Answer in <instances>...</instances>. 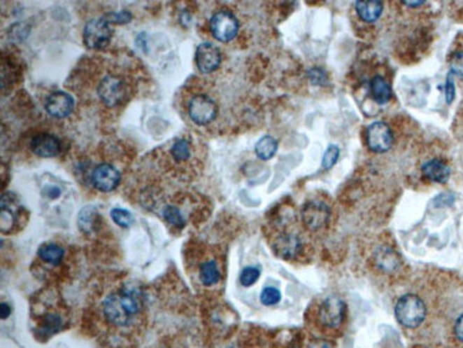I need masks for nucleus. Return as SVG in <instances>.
<instances>
[{"label": "nucleus", "mask_w": 463, "mask_h": 348, "mask_svg": "<svg viewBox=\"0 0 463 348\" xmlns=\"http://www.w3.org/2000/svg\"><path fill=\"white\" fill-rule=\"evenodd\" d=\"M163 216H164V220L167 223H170L171 225H176V227H183L184 225V217L183 214L180 213V210L174 206H167L163 211Z\"/></svg>", "instance_id": "25"}, {"label": "nucleus", "mask_w": 463, "mask_h": 348, "mask_svg": "<svg viewBox=\"0 0 463 348\" xmlns=\"http://www.w3.org/2000/svg\"><path fill=\"white\" fill-rule=\"evenodd\" d=\"M404 5H408V6H412V8H416V6L423 5V2H404Z\"/></svg>", "instance_id": "37"}, {"label": "nucleus", "mask_w": 463, "mask_h": 348, "mask_svg": "<svg viewBox=\"0 0 463 348\" xmlns=\"http://www.w3.org/2000/svg\"><path fill=\"white\" fill-rule=\"evenodd\" d=\"M371 93L378 104H387L392 97V89L382 76H375L371 81Z\"/></svg>", "instance_id": "18"}, {"label": "nucleus", "mask_w": 463, "mask_h": 348, "mask_svg": "<svg viewBox=\"0 0 463 348\" xmlns=\"http://www.w3.org/2000/svg\"><path fill=\"white\" fill-rule=\"evenodd\" d=\"M273 249L278 257L294 258L299 254L302 249V243L298 236L291 233H284L276 239Z\"/></svg>", "instance_id": "14"}, {"label": "nucleus", "mask_w": 463, "mask_h": 348, "mask_svg": "<svg viewBox=\"0 0 463 348\" xmlns=\"http://www.w3.org/2000/svg\"><path fill=\"white\" fill-rule=\"evenodd\" d=\"M48 113L56 119H64L73 111L74 109V100L70 95L64 92H55L50 95L45 104Z\"/></svg>", "instance_id": "11"}, {"label": "nucleus", "mask_w": 463, "mask_h": 348, "mask_svg": "<svg viewBox=\"0 0 463 348\" xmlns=\"http://www.w3.org/2000/svg\"><path fill=\"white\" fill-rule=\"evenodd\" d=\"M97 93L106 106H117L124 97V85L119 77L106 76L97 88Z\"/></svg>", "instance_id": "9"}, {"label": "nucleus", "mask_w": 463, "mask_h": 348, "mask_svg": "<svg viewBox=\"0 0 463 348\" xmlns=\"http://www.w3.org/2000/svg\"><path fill=\"white\" fill-rule=\"evenodd\" d=\"M31 150L41 158H55L60 153V141L52 134H38L31 139Z\"/></svg>", "instance_id": "13"}, {"label": "nucleus", "mask_w": 463, "mask_h": 348, "mask_svg": "<svg viewBox=\"0 0 463 348\" xmlns=\"http://www.w3.org/2000/svg\"><path fill=\"white\" fill-rule=\"evenodd\" d=\"M397 320L406 328H416L427 317V307L420 297L406 294L401 297L395 305Z\"/></svg>", "instance_id": "2"}, {"label": "nucleus", "mask_w": 463, "mask_h": 348, "mask_svg": "<svg viewBox=\"0 0 463 348\" xmlns=\"http://www.w3.org/2000/svg\"><path fill=\"white\" fill-rule=\"evenodd\" d=\"M10 316V307L6 302H2V319H8Z\"/></svg>", "instance_id": "36"}, {"label": "nucleus", "mask_w": 463, "mask_h": 348, "mask_svg": "<svg viewBox=\"0 0 463 348\" xmlns=\"http://www.w3.org/2000/svg\"><path fill=\"white\" fill-rule=\"evenodd\" d=\"M43 195L48 196L49 199H57L60 196V190L57 187H52V186H46L43 190Z\"/></svg>", "instance_id": "33"}, {"label": "nucleus", "mask_w": 463, "mask_h": 348, "mask_svg": "<svg viewBox=\"0 0 463 348\" xmlns=\"http://www.w3.org/2000/svg\"><path fill=\"white\" fill-rule=\"evenodd\" d=\"M346 305L338 295H329L318 308V321L328 330H338L345 320Z\"/></svg>", "instance_id": "3"}, {"label": "nucleus", "mask_w": 463, "mask_h": 348, "mask_svg": "<svg viewBox=\"0 0 463 348\" xmlns=\"http://www.w3.org/2000/svg\"><path fill=\"white\" fill-rule=\"evenodd\" d=\"M188 114L191 120L197 125H208L217 116V104L213 99L204 95L194 96L190 100Z\"/></svg>", "instance_id": "8"}, {"label": "nucleus", "mask_w": 463, "mask_h": 348, "mask_svg": "<svg viewBox=\"0 0 463 348\" xmlns=\"http://www.w3.org/2000/svg\"><path fill=\"white\" fill-rule=\"evenodd\" d=\"M62 327H63L62 317L59 314H56V313H48L43 317V320H42V326H41L42 331H41V334L49 337V335L60 331Z\"/></svg>", "instance_id": "22"}, {"label": "nucleus", "mask_w": 463, "mask_h": 348, "mask_svg": "<svg viewBox=\"0 0 463 348\" xmlns=\"http://www.w3.org/2000/svg\"><path fill=\"white\" fill-rule=\"evenodd\" d=\"M259 276H261V270L258 267H245L240 274V283L244 287H251L252 284L257 283Z\"/></svg>", "instance_id": "23"}, {"label": "nucleus", "mask_w": 463, "mask_h": 348, "mask_svg": "<svg viewBox=\"0 0 463 348\" xmlns=\"http://www.w3.org/2000/svg\"><path fill=\"white\" fill-rule=\"evenodd\" d=\"M308 348H334V345L327 340H314L310 342Z\"/></svg>", "instance_id": "34"}, {"label": "nucleus", "mask_w": 463, "mask_h": 348, "mask_svg": "<svg viewBox=\"0 0 463 348\" xmlns=\"http://www.w3.org/2000/svg\"><path fill=\"white\" fill-rule=\"evenodd\" d=\"M277 148H278V143L274 137L264 136L255 144V154L261 160H269L271 158H274Z\"/></svg>", "instance_id": "19"}, {"label": "nucleus", "mask_w": 463, "mask_h": 348, "mask_svg": "<svg viewBox=\"0 0 463 348\" xmlns=\"http://www.w3.org/2000/svg\"><path fill=\"white\" fill-rule=\"evenodd\" d=\"M422 173L434 183H446L450 176V167L441 159H432L422 166Z\"/></svg>", "instance_id": "16"}, {"label": "nucleus", "mask_w": 463, "mask_h": 348, "mask_svg": "<svg viewBox=\"0 0 463 348\" xmlns=\"http://www.w3.org/2000/svg\"><path fill=\"white\" fill-rule=\"evenodd\" d=\"M455 334L463 342V314L455 323Z\"/></svg>", "instance_id": "35"}, {"label": "nucleus", "mask_w": 463, "mask_h": 348, "mask_svg": "<svg viewBox=\"0 0 463 348\" xmlns=\"http://www.w3.org/2000/svg\"><path fill=\"white\" fill-rule=\"evenodd\" d=\"M450 73L463 77V50L456 52L450 59Z\"/></svg>", "instance_id": "29"}, {"label": "nucleus", "mask_w": 463, "mask_h": 348, "mask_svg": "<svg viewBox=\"0 0 463 348\" xmlns=\"http://www.w3.org/2000/svg\"><path fill=\"white\" fill-rule=\"evenodd\" d=\"M329 207L321 200H311L305 203L301 211L302 223L310 231L322 230L329 221Z\"/></svg>", "instance_id": "7"}, {"label": "nucleus", "mask_w": 463, "mask_h": 348, "mask_svg": "<svg viewBox=\"0 0 463 348\" xmlns=\"http://www.w3.org/2000/svg\"><path fill=\"white\" fill-rule=\"evenodd\" d=\"M110 23H129L131 20V13L130 12H119V13H108L107 16H104Z\"/></svg>", "instance_id": "31"}, {"label": "nucleus", "mask_w": 463, "mask_h": 348, "mask_svg": "<svg viewBox=\"0 0 463 348\" xmlns=\"http://www.w3.org/2000/svg\"><path fill=\"white\" fill-rule=\"evenodd\" d=\"M37 256L52 265H59L64 257V250L57 244L48 243L38 249Z\"/></svg>", "instance_id": "20"}, {"label": "nucleus", "mask_w": 463, "mask_h": 348, "mask_svg": "<svg viewBox=\"0 0 463 348\" xmlns=\"http://www.w3.org/2000/svg\"><path fill=\"white\" fill-rule=\"evenodd\" d=\"M141 312V301L137 291L123 288L114 291L103 301V314L115 327H129Z\"/></svg>", "instance_id": "1"}, {"label": "nucleus", "mask_w": 463, "mask_h": 348, "mask_svg": "<svg viewBox=\"0 0 463 348\" xmlns=\"http://www.w3.org/2000/svg\"><path fill=\"white\" fill-rule=\"evenodd\" d=\"M221 279V273H220V268L217 265L215 261H207L201 265L200 268V280L204 286H214L220 281Z\"/></svg>", "instance_id": "21"}, {"label": "nucleus", "mask_w": 463, "mask_h": 348, "mask_svg": "<svg viewBox=\"0 0 463 348\" xmlns=\"http://www.w3.org/2000/svg\"><path fill=\"white\" fill-rule=\"evenodd\" d=\"M90 179H92L93 186L97 190H100L103 193H108L119 186L122 176H120L119 170L114 169L113 166L100 165L93 170Z\"/></svg>", "instance_id": "10"}, {"label": "nucleus", "mask_w": 463, "mask_h": 348, "mask_svg": "<svg viewBox=\"0 0 463 348\" xmlns=\"http://www.w3.org/2000/svg\"><path fill=\"white\" fill-rule=\"evenodd\" d=\"M111 33L113 32L110 27V22L106 18L92 19L85 26V32H83L85 45L89 49H94V50L103 49L104 46L108 45Z\"/></svg>", "instance_id": "4"}, {"label": "nucleus", "mask_w": 463, "mask_h": 348, "mask_svg": "<svg viewBox=\"0 0 463 348\" xmlns=\"http://www.w3.org/2000/svg\"><path fill=\"white\" fill-rule=\"evenodd\" d=\"M190 143L187 140H178L174 143L173 148H171V154L173 158L177 162H184L190 158Z\"/></svg>", "instance_id": "24"}, {"label": "nucleus", "mask_w": 463, "mask_h": 348, "mask_svg": "<svg viewBox=\"0 0 463 348\" xmlns=\"http://www.w3.org/2000/svg\"><path fill=\"white\" fill-rule=\"evenodd\" d=\"M375 265L385 273H394L398 270L401 260L391 247H379L373 254Z\"/></svg>", "instance_id": "15"}, {"label": "nucleus", "mask_w": 463, "mask_h": 348, "mask_svg": "<svg viewBox=\"0 0 463 348\" xmlns=\"http://www.w3.org/2000/svg\"><path fill=\"white\" fill-rule=\"evenodd\" d=\"M308 76H310V81L314 83V85H318V86H324L328 83V76L327 73L320 69V67H314L310 70V73H308Z\"/></svg>", "instance_id": "30"}, {"label": "nucleus", "mask_w": 463, "mask_h": 348, "mask_svg": "<svg viewBox=\"0 0 463 348\" xmlns=\"http://www.w3.org/2000/svg\"><path fill=\"white\" fill-rule=\"evenodd\" d=\"M261 302L264 305H274L277 302H280L281 300V293L278 288L276 287H265L261 293V297H259Z\"/></svg>", "instance_id": "27"}, {"label": "nucleus", "mask_w": 463, "mask_h": 348, "mask_svg": "<svg viewBox=\"0 0 463 348\" xmlns=\"http://www.w3.org/2000/svg\"><path fill=\"white\" fill-rule=\"evenodd\" d=\"M196 63L201 73H211L217 70L221 63V53L218 48H215L213 43H201L197 48Z\"/></svg>", "instance_id": "12"}, {"label": "nucleus", "mask_w": 463, "mask_h": 348, "mask_svg": "<svg viewBox=\"0 0 463 348\" xmlns=\"http://www.w3.org/2000/svg\"><path fill=\"white\" fill-rule=\"evenodd\" d=\"M338 159H339V147L335 146V144H331L327 148L324 158H322V167L327 169V170L331 169L332 166H335Z\"/></svg>", "instance_id": "28"}, {"label": "nucleus", "mask_w": 463, "mask_h": 348, "mask_svg": "<svg viewBox=\"0 0 463 348\" xmlns=\"http://www.w3.org/2000/svg\"><path fill=\"white\" fill-rule=\"evenodd\" d=\"M365 140L371 151L385 153L394 144V133L387 123L375 122L366 127Z\"/></svg>", "instance_id": "6"}, {"label": "nucleus", "mask_w": 463, "mask_h": 348, "mask_svg": "<svg viewBox=\"0 0 463 348\" xmlns=\"http://www.w3.org/2000/svg\"><path fill=\"white\" fill-rule=\"evenodd\" d=\"M111 218L120 227H130L133 224V216L124 209H113Z\"/></svg>", "instance_id": "26"}, {"label": "nucleus", "mask_w": 463, "mask_h": 348, "mask_svg": "<svg viewBox=\"0 0 463 348\" xmlns=\"http://www.w3.org/2000/svg\"><path fill=\"white\" fill-rule=\"evenodd\" d=\"M355 9L358 16L368 23L378 20L383 12V4L378 0H365V2H355Z\"/></svg>", "instance_id": "17"}, {"label": "nucleus", "mask_w": 463, "mask_h": 348, "mask_svg": "<svg viewBox=\"0 0 463 348\" xmlns=\"http://www.w3.org/2000/svg\"><path fill=\"white\" fill-rule=\"evenodd\" d=\"M210 29L213 36L220 42H231L237 36L240 23L237 18L227 11H221L215 13L211 19Z\"/></svg>", "instance_id": "5"}, {"label": "nucleus", "mask_w": 463, "mask_h": 348, "mask_svg": "<svg viewBox=\"0 0 463 348\" xmlns=\"http://www.w3.org/2000/svg\"><path fill=\"white\" fill-rule=\"evenodd\" d=\"M452 73H449L448 79H446V85H445V95H446V102L452 103L453 97H455V85H453V79H452Z\"/></svg>", "instance_id": "32"}]
</instances>
